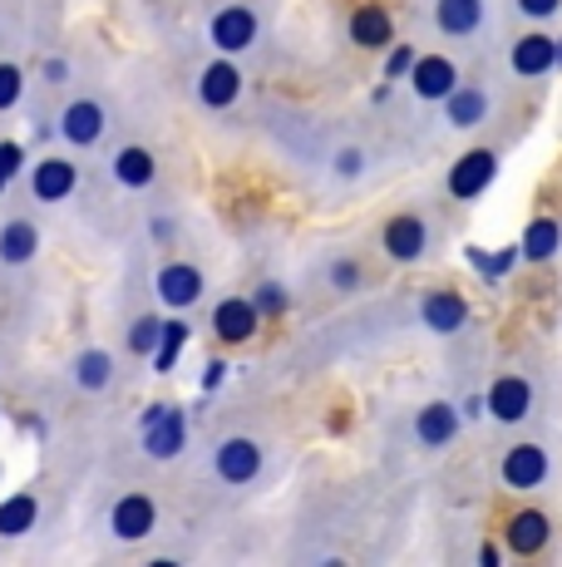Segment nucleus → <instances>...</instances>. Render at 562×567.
<instances>
[{
	"label": "nucleus",
	"mask_w": 562,
	"mask_h": 567,
	"mask_svg": "<svg viewBox=\"0 0 562 567\" xmlns=\"http://www.w3.org/2000/svg\"><path fill=\"white\" fill-rule=\"evenodd\" d=\"M499 484L508 494H543L553 484V450L543 440H508L499 454Z\"/></svg>",
	"instance_id": "f257e3e1"
},
{
	"label": "nucleus",
	"mask_w": 562,
	"mask_h": 567,
	"mask_svg": "<svg viewBox=\"0 0 562 567\" xmlns=\"http://www.w3.org/2000/svg\"><path fill=\"white\" fill-rule=\"evenodd\" d=\"M425 16L449 45H479L493 35V0H429Z\"/></svg>",
	"instance_id": "f03ea898"
},
{
	"label": "nucleus",
	"mask_w": 562,
	"mask_h": 567,
	"mask_svg": "<svg viewBox=\"0 0 562 567\" xmlns=\"http://www.w3.org/2000/svg\"><path fill=\"white\" fill-rule=\"evenodd\" d=\"M499 168H503L499 148H483V144L479 148H464V154L449 163V173H445V193L454 203H479L483 193L493 188Z\"/></svg>",
	"instance_id": "7ed1b4c3"
},
{
	"label": "nucleus",
	"mask_w": 562,
	"mask_h": 567,
	"mask_svg": "<svg viewBox=\"0 0 562 567\" xmlns=\"http://www.w3.org/2000/svg\"><path fill=\"white\" fill-rule=\"evenodd\" d=\"M483 410L493 414L499 424H528L538 414V380L523 375V370H503V375H493L489 395H483Z\"/></svg>",
	"instance_id": "20e7f679"
},
{
	"label": "nucleus",
	"mask_w": 562,
	"mask_h": 567,
	"mask_svg": "<svg viewBox=\"0 0 562 567\" xmlns=\"http://www.w3.org/2000/svg\"><path fill=\"white\" fill-rule=\"evenodd\" d=\"M553 543V518L538 504H518L503 518V553L508 558H543Z\"/></svg>",
	"instance_id": "39448f33"
},
{
	"label": "nucleus",
	"mask_w": 562,
	"mask_h": 567,
	"mask_svg": "<svg viewBox=\"0 0 562 567\" xmlns=\"http://www.w3.org/2000/svg\"><path fill=\"white\" fill-rule=\"evenodd\" d=\"M429 247H435V233H429L425 213H395L391 223L381 227V252L399 261V267H415V261L429 257Z\"/></svg>",
	"instance_id": "423d86ee"
},
{
	"label": "nucleus",
	"mask_w": 562,
	"mask_h": 567,
	"mask_svg": "<svg viewBox=\"0 0 562 567\" xmlns=\"http://www.w3.org/2000/svg\"><path fill=\"white\" fill-rule=\"evenodd\" d=\"M138 434H144L148 460H178L183 444H188V414L178 405H148L138 420Z\"/></svg>",
	"instance_id": "0eeeda50"
},
{
	"label": "nucleus",
	"mask_w": 562,
	"mask_h": 567,
	"mask_svg": "<svg viewBox=\"0 0 562 567\" xmlns=\"http://www.w3.org/2000/svg\"><path fill=\"white\" fill-rule=\"evenodd\" d=\"M558 70V40L548 35V30H523V35L508 45V74H513L518 84H538L548 80V74Z\"/></svg>",
	"instance_id": "6e6552de"
},
{
	"label": "nucleus",
	"mask_w": 562,
	"mask_h": 567,
	"mask_svg": "<svg viewBox=\"0 0 562 567\" xmlns=\"http://www.w3.org/2000/svg\"><path fill=\"white\" fill-rule=\"evenodd\" d=\"M493 109H499V90L489 80H459V90L445 100V124L459 134H473L493 118Z\"/></svg>",
	"instance_id": "1a4fd4ad"
},
{
	"label": "nucleus",
	"mask_w": 562,
	"mask_h": 567,
	"mask_svg": "<svg viewBox=\"0 0 562 567\" xmlns=\"http://www.w3.org/2000/svg\"><path fill=\"white\" fill-rule=\"evenodd\" d=\"M459 80H464V70H459V60L454 54H419L415 60V70H409V90H415V100L419 104H445L454 90H459Z\"/></svg>",
	"instance_id": "9d476101"
},
{
	"label": "nucleus",
	"mask_w": 562,
	"mask_h": 567,
	"mask_svg": "<svg viewBox=\"0 0 562 567\" xmlns=\"http://www.w3.org/2000/svg\"><path fill=\"white\" fill-rule=\"evenodd\" d=\"M262 460H267L262 444L247 440V434H232V440H222L218 450H212V474H218L227 488H242L262 474Z\"/></svg>",
	"instance_id": "9b49d317"
},
{
	"label": "nucleus",
	"mask_w": 562,
	"mask_h": 567,
	"mask_svg": "<svg viewBox=\"0 0 562 567\" xmlns=\"http://www.w3.org/2000/svg\"><path fill=\"white\" fill-rule=\"evenodd\" d=\"M104 128H110V114H104L100 100H70L60 109L55 134L64 138V144H74V148H94L104 138Z\"/></svg>",
	"instance_id": "f8f14e48"
},
{
	"label": "nucleus",
	"mask_w": 562,
	"mask_h": 567,
	"mask_svg": "<svg viewBox=\"0 0 562 567\" xmlns=\"http://www.w3.org/2000/svg\"><path fill=\"white\" fill-rule=\"evenodd\" d=\"M419 321H425L429 336H459L469 326V301L454 287H435L419 297Z\"/></svg>",
	"instance_id": "ddd939ff"
},
{
	"label": "nucleus",
	"mask_w": 562,
	"mask_h": 567,
	"mask_svg": "<svg viewBox=\"0 0 562 567\" xmlns=\"http://www.w3.org/2000/svg\"><path fill=\"white\" fill-rule=\"evenodd\" d=\"M257 30H262V20H257L252 6H222L218 16H212L208 35L222 54H242V50L257 45Z\"/></svg>",
	"instance_id": "4468645a"
},
{
	"label": "nucleus",
	"mask_w": 562,
	"mask_h": 567,
	"mask_svg": "<svg viewBox=\"0 0 562 567\" xmlns=\"http://www.w3.org/2000/svg\"><path fill=\"white\" fill-rule=\"evenodd\" d=\"M257 326H262V311L252 307V297H222L212 307V336L227 346H247L257 336Z\"/></svg>",
	"instance_id": "2eb2a0df"
},
{
	"label": "nucleus",
	"mask_w": 562,
	"mask_h": 567,
	"mask_svg": "<svg viewBox=\"0 0 562 567\" xmlns=\"http://www.w3.org/2000/svg\"><path fill=\"white\" fill-rule=\"evenodd\" d=\"M158 528V504L148 494H124L118 504L110 508V533L118 543H138Z\"/></svg>",
	"instance_id": "dca6fc26"
},
{
	"label": "nucleus",
	"mask_w": 562,
	"mask_h": 567,
	"mask_svg": "<svg viewBox=\"0 0 562 567\" xmlns=\"http://www.w3.org/2000/svg\"><path fill=\"white\" fill-rule=\"evenodd\" d=\"M154 291H158V301H164L168 311H188V307H198L202 301V271L192 267V261H168V267L158 271Z\"/></svg>",
	"instance_id": "f3484780"
},
{
	"label": "nucleus",
	"mask_w": 562,
	"mask_h": 567,
	"mask_svg": "<svg viewBox=\"0 0 562 567\" xmlns=\"http://www.w3.org/2000/svg\"><path fill=\"white\" fill-rule=\"evenodd\" d=\"M242 100V70L237 60H208L198 74V104L202 109H232Z\"/></svg>",
	"instance_id": "a211bd4d"
},
{
	"label": "nucleus",
	"mask_w": 562,
	"mask_h": 567,
	"mask_svg": "<svg viewBox=\"0 0 562 567\" xmlns=\"http://www.w3.org/2000/svg\"><path fill=\"white\" fill-rule=\"evenodd\" d=\"M454 434H459V405L429 400V405L415 410V444L419 450H449Z\"/></svg>",
	"instance_id": "6ab92c4d"
},
{
	"label": "nucleus",
	"mask_w": 562,
	"mask_h": 567,
	"mask_svg": "<svg viewBox=\"0 0 562 567\" xmlns=\"http://www.w3.org/2000/svg\"><path fill=\"white\" fill-rule=\"evenodd\" d=\"M562 252V223L553 213H538V217H528V227H523V237H518V257L528 261V267H548Z\"/></svg>",
	"instance_id": "aec40b11"
},
{
	"label": "nucleus",
	"mask_w": 562,
	"mask_h": 567,
	"mask_svg": "<svg viewBox=\"0 0 562 567\" xmlns=\"http://www.w3.org/2000/svg\"><path fill=\"white\" fill-rule=\"evenodd\" d=\"M351 45L355 50H391L395 45V16L385 6H355L351 10Z\"/></svg>",
	"instance_id": "412c9836"
},
{
	"label": "nucleus",
	"mask_w": 562,
	"mask_h": 567,
	"mask_svg": "<svg viewBox=\"0 0 562 567\" xmlns=\"http://www.w3.org/2000/svg\"><path fill=\"white\" fill-rule=\"evenodd\" d=\"M74 188H80V168H74L70 158H40L35 173H30L35 203H64Z\"/></svg>",
	"instance_id": "4be33fe9"
},
{
	"label": "nucleus",
	"mask_w": 562,
	"mask_h": 567,
	"mask_svg": "<svg viewBox=\"0 0 562 567\" xmlns=\"http://www.w3.org/2000/svg\"><path fill=\"white\" fill-rule=\"evenodd\" d=\"M35 252H40V227L30 217H10L0 227V261L6 267H25V261H35Z\"/></svg>",
	"instance_id": "5701e85b"
},
{
	"label": "nucleus",
	"mask_w": 562,
	"mask_h": 567,
	"mask_svg": "<svg viewBox=\"0 0 562 567\" xmlns=\"http://www.w3.org/2000/svg\"><path fill=\"white\" fill-rule=\"evenodd\" d=\"M114 178L124 183V188H154L158 178V158L148 154L144 144H128L114 154Z\"/></svg>",
	"instance_id": "b1692460"
},
{
	"label": "nucleus",
	"mask_w": 562,
	"mask_h": 567,
	"mask_svg": "<svg viewBox=\"0 0 562 567\" xmlns=\"http://www.w3.org/2000/svg\"><path fill=\"white\" fill-rule=\"evenodd\" d=\"M70 375L80 390H110L114 385V355L100 351V346H90V351H80L70 361Z\"/></svg>",
	"instance_id": "393cba45"
},
{
	"label": "nucleus",
	"mask_w": 562,
	"mask_h": 567,
	"mask_svg": "<svg viewBox=\"0 0 562 567\" xmlns=\"http://www.w3.org/2000/svg\"><path fill=\"white\" fill-rule=\"evenodd\" d=\"M40 523V498L35 494H10L0 504V538H25Z\"/></svg>",
	"instance_id": "a878e982"
},
{
	"label": "nucleus",
	"mask_w": 562,
	"mask_h": 567,
	"mask_svg": "<svg viewBox=\"0 0 562 567\" xmlns=\"http://www.w3.org/2000/svg\"><path fill=\"white\" fill-rule=\"evenodd\" d=\"M158 336H164V316H138L134 326H128V351L134 355H154L158 351Z\"/></svg>",
	"instance_id": "bb28decb"
},
{
	"label": "nucleus",
	"mask_w": 562,
	"mask_h": 567,
	"mask_svg": "<svg viewBox=\"0 0 562 567\" xmlns=\"http://www.w3.org/2000/svg\"><path fill=\"white\" fill-rule=\"evenodd\" d=\"M183 341H188V326H183V321H164V336H158V351H154V370H158V375H168V370H173Z\"/></svg>",
	"instance_id": "cd10ccee"
},
{
	"label": "nucleus",
	"mask_w": 562,
	"mask_h": 567,
	"mask_svg": "<svg viewBox=\"0 0 562 567\" xmlns=\"http://www.w3.org/2000/svg\"><path fill=\"white\" fill-rule=\"evenodd\" d=\"M508 6H513V16L523 25H548V20L562 16V0H508Z\"/></svg>",
	"instance_id": "c85d7f7f"
},
{
	"label": "nucleus",
	"mask_w": 562,
	"mask_h": 567,
	"mask_svg": "<svg viewBox=\"0 0 562 567\" xmlns=\"http://www.w3.org/2000/svg\"><path fill=\"white\" fill-rule=\"evenodd\" d=\"M20 94H25V74H20V64L0 60V114H6V109H15Z\"/></svg>",
	"instance_id": "c756f323"
},
{
	"label": "nucleus",
	"mask_w": 562,
	"mask_h": 567,
	"mask_svg": "<svg viewBox=\"0 0 562 567\" xmlns=\"http://www.w3.org/2000/svg\"><path fill=\"white\" fill-rule=\"evenodd\" d=\"M419 50L415 45H391V54H385V80H409V70H415Z\"/></svg>",
	"instance_id": "7c9ffc66"
},
{
	"label": "nucleus",
	"mask_w": 562,
	"mask_h": 567,
	"mask_svg": "<svg viewBox=\"0 0 562 567\" xmlns=\"http://www.w3.org/2000/svg\"><path fill=\"white\" fill-rule=\"evenodd\" d=\"M252 307L262 316H281V311H287V287H281V281H262V287H257V297H252Z\"/></svg>",
	"instance_id": "2f4dec72"
},
{
	"label": "nucleus",
	"mask_w": 562,
	"mask_h": 567,
	"mask_svg": "<svg viewBox=\"0 0 562 567\" xmlns=\"http://www.w3.org/2000/svg\"><path fill=\"white\" fill-rule=\"evenodd\" d=\"M25 168V148L20 144H10V138H0V193L10 188V178Z\"/></svg>",
	"instance_id": "473e14b6"
},
{
	"label": "nucleus",
	"mask_w": 562,
	"mask_h": 567,
	"mask_svg": "<svg viewBox=\"0 0 562 567\" xmlns=\"http://www.w3.org/2000/svg\"><path fill=\"white\" fill-rule=\"evenodd\" d=\"M331 287H336V291H355V287H361V267H355V261H331Z\"/></svg>",
	"instance_id": "72a5a7b5"
},
{
	"label": "nucleus",
	"mask_w": 562,
	"mask_h": 567,
	"mask_svg": "<svg viewBox=\"0 0 562 567\" xmlns=\"http://www.w3.org/2000/svg\"><path fill=\"white\" fill-rule=\"evenodd\" d=\"M361 168H365L361 148H341V154H336V173H341V178H355Z\"/></svg>",
	"instance_id": "f704fd0d"
},
{
	"label": "nucleus",
	"mask_w": 562,
	"mask_h": 567,
	"mask_svg": "<svg viewBox=\"0 0 562 567\" xmlns=\"http://www.w3.org/2000/svg\"><path fill=\"white\" fill-rule=\"evenodd\" d=\"M473 563H479V567H499V563H503V548H499V543L483 538V543H479V553H473Z\"/></svg>",
	"instance_id": "c9c22d12"
},
{
	"label": "nucleus",
	"mask_w": 562,
	"mask_h": 567,
	"mask_svg": "<svg viewBox=\"0 0 562 567\" xmlns=\"http://www.w3.org/2000/svg\"><path fill=\"white\" fill-rule=\"evenodd\" d=\"M518 261H523V257H518V247H503V252L493 257V277H508V271H513Z\"/></svg>",
	"instance_id": "e433bc0d"
},
{
	"label": "nucleus",
	"mask_w": 562,
	"mask_h": 567,
	"mask_svg": "<svg viewBox=\"0 0 562 567\" xmlns=\"http://www.w3.org/2000/svg\"><path fill=\"white\" fill-rule=\"evenodd\" d=\"M469 261H473V267H479V271H483V277H489V281H493V257H489V252H483V247H469Z\"/></svg>",
	"instance_id": "4c0bfd02"
},
{
	"label": "nucleus",
	"mask_w": 562,
	"mask_h": 567,
	"mask_svg": "<svg viewBox=\"0 0 562 567\" xmlns=\"http://www.w3.org/2000/svg\"><path fill=\"white\" fill-rule=\"evenodd\" d=\"M45 80H70V64H64V60H45Z\"/></svg>",
	"instance_id": "58836bf2"
},
{
	"label": "nucleus",
	"mask_w": 562,
	"mask_h": 567,
	"mask_svg": "<svg viewBox=\"0 0 562 567\" xmlns=\"http://www.w3.org/2000/svg\"><path fill=\"white\" fill-rule=\"evenodd\" d=\"M222 375H227V365H222V361H212V365H208V375H202V385L218 390V385H222Z\"/></svg>",
	"instance_id": "ea45409f"
},
{
	"label": "nucleus",
	"mask_w": 562,
	"mask_h": 567,
	"mask_svg": "<svg viewBox=\"0 0 562 567\" xmlns=\"http://www.w3.org/2000/svg\"><path fill=\"white\" fill-rule=\"evenodd\" d=\"M558 64H562V40H558Z\"/></svg>",
	"instance_id": "a19ab883"
}]
</instances>
